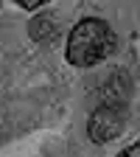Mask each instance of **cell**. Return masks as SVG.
<instances>
[{
  "label": "cell",
  "mask_w": 140,
  "mask_h": 157,
  "mask_svg": "<svg viewBox=\"0 0 140 157\" xmlns=\"http://www.w3.org/2000/svg\"><path fill=\"white\" fill-rule=\"evenodd\" d=\"M115 31L109 23L98 17H87L76 23L70 36H67V62L73 67H93L115 51Z\"/></svg>",
  "instance_id": "cell-1"
},
{
  "label": "cell",
  "mask_w": 140,
  "mask_h": 157,
  "mask_svg": "<svg viewBox=\"0 0 140 157\" xmlns=\"http://www.w3.org/2000/svg\"><path fill=\"white\" fill-rule=\"evenodd\" d=\"M123 157H140V140L132 143L129 149H123Z\"/></svg>",
  "instance_id": "cell-6"
},
{
  "label": "cell",
  "mask_w": 140,
  "mask_h": 157,
  "mask_svg": "<svg viewBox=\"0 0 140 157\" xmlns=\"http://www.w3.org/2000/svg\"><path fill=\"white\" fill-rule=\"evenodd\" d=\"M126 95H129V82L123 73H112L107 78V87H104V104L112 107H123L126 104Z\"/></svg>",
  "instance_id": "cell-4"
},
{
  "label": "cell",
  "mask_w": 140,
  "mask_h": 157,
  "mask_svg": "<svg viewBox=\"0 0 140 157\" xmlns=\"http://www.w3.org/2000/svg\"><path fill=\"white\" fill-rule=\"evenodd\" d=\"M123 124H126L123 107L101 104V107L87 118V137H90L95 146H104V143L115 140V137L123 132Z\"/></svg>",
  "instance_id": "cell-2"
},
{
  "label": "cell",
  "mask_w": 140,
  "mask_h": 157,
  "mask_svg": "<svg viewBox=\"0 0 140 157\" xmlns=\"http://www.w3.org/2000/svg\"><path fill=\"white\" fill-rule=\"evenodd\" d=\"M59 34V20L51 14H36L31 23H28V36L34 42H48Z\"/></svg>",
  "instance_id": "cell-3"
},
{
  "label": "cell",
  "mask_w": 140,
  "mask_h": 157,
  "mask_svg": "<svg viewBox=\"0 0 140 157\" xmlns=\"http://www.w3.org/2000/svg\"><path fill=\"white\" fill-rule=\"evenodd\" d=\"M17 6H23V9H28V11H34V9H39V6H45V3H51V0H14Z\"/></svg>",
  "instance_id": "cell-5"
}]
</instances>
